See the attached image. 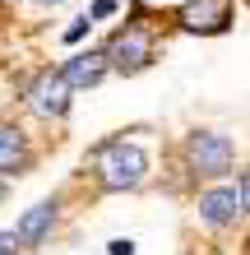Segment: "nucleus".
<instances>
[{"label": "nucleus", "mask_w": 250, "mask_h": 255, "mask_svg": "<svg viewBox=\"0 0 250 255\" xmlns=\"http://www.w3.org/2000/svg\"><path fill=\"white\" fill-rule=\"evenodd\" d=\"M237 190H241V204H246V214H250V167L237 176Z\"/></svg>", "instance_id": "14"}, {"label": "nucleus", "mask_w": 250, "mask_h": 255, "mask_svg": "<svg viewBox=\"0 0 250 255\" xmlns=\"http://www.w3.org/2000/svg\"><path fill=\"white\" fill-rule=\"evenodd\" d=\"M195 214H199L204 228H213V232L237 228V218L246 214L241 190L232 186V181H213V186H204V190H199V200H195Z\"/></svg>", "instance_id": "6"}, {"label": "nucleus", "mask_w": 250, "mask_h": 255, "mask_svg": "<svg viewBox=\"0 0 250 255\" xmlns=\"http://www.w3.org/2000/svg\"><path fill=\"white\" fill-rule=\"evenodd\" d=\"M102 51H107V65L116 74H139V70H149L158 61V37H153V28L144 19H130L107 37Z\"/></svg>", "instance_id": "3"}, {"label": "nucleus", "mask_w": 250, "mask_h": 255, "mask_svg": "<svg viewBox=\"0 0 250 255\" xmlns=\"http://www.w3.org/2000/svg\"><path fill=\"white\" fill-rule=\"evenodd\" d=\"M107 255H135V242L130 237H116V242H107Z\"/></svg>", "instance_id": "13"}, {"label": "nucleus", "mask_w": 250, "mask_h": 255, "mask_svg": "<svg viewBox=\"0 0 250 255\" xmlns=\"http://www.w3.org/2000/svg\"><path fill=\"white\" fill-rule=\"evenodd\" d=\"M56 70L65 74V84L75 88V93H83V88H97V84L111 74V65H107V51H75L70 61H61Z\"/></svg>", "instance_id": "8"}, {"label": "nucleus", "mask_w": 250, "mask_h": 255, "mask_svg": "<svg viewBox=\"0 0 250 255\" xmlns=\"http://www.w3.org/2000/svg\"><path fill=\"white\" fill-rule=\"evenodd\" d=\"M23 102H28V112H33L37 121H65V116H70V102H75V88L65 84L61 70L47 65V70H37L33 79H28Z\"/></svg>", "instance_id": "4"}, {"label": "nucleus", "mask_w": 250, "mask_h": 255, "mask_svg": "<svg viewBox=\"0 0 250 255\" xmlns=\"http://www.w3.org/2000/svg\"><path fill=\"white\" fill-rule=\"evenodd\" d=\"M5 195H9V176H0V204H5Z\"/></svg>", "instance_id": "15"}, {"label": "nucleus", "mask_w": 250, "mask_h": 255, "mask_svg": "<svg viewBox=\"0 0 250 255\" xmlns=\"http://www.w3.org/2000/svg\"><path fill=\"white\" fill-rule=\"evenodd\" d=\"M56 223H61V200L51 195V200H37L33 209H23L19 223H14V232H19L23 251H37V246H47V242H51Z\"/></svg>", "instance_id": "7"}, {"label": "nucleus", "mask_w": 250, "mask_h": 255, "mask_svg": "<svg viewBox=\"0 0 250 255\" xmlns=\"http://www.w3.org/2000/svg\"><path fill=\"white\" fill-rule=\"evenodd\" d=\"M116 9H121V0H93V5H88V19L102 23V19H111Z\"/></svg>", "instance_id": "11"}, {"label": "nucleus", "mask_w": 250, "mask_h": 255, "mask_svg": "<svg viewBox=\"0 0 250 255\" xmlns=\"http://www.w3.org/2000/svg\"><path fill=\"white\" fill-rule=\"evenodd\" d=\"M0 255H23V242H19V232H0Z\"/></svg>", "instance_id": "12"}, {"label": "nucleus", "mask_w": 250, "mask_h": 255, "mask_svg": "<svg viewBox=\"0 0 250 255\" xmlns=\"http://www.w3.org/2000/svg\"><path fill=\"white\" fill-rule=\"evenodd\" d=\"M181 153H185V172L199 176V181H223L237 167V144L218 130H190Z\"/></svg>", "instance_id": "2"}, {"label": "nucleus", "mask_w": 250, "mask_h": 255, "mask_svg": "<svg viewBox=\"0 0 250 255\" xmlns=\"http://www.w3.org/2000/svg\"><path fill=\"white\" fill-rule=\"evenodd\" d=\"M93 176L102 190L111 195H125V190H139L149 181V153L130 139H102L93 148Z\"/></svg>", "instance_id": "1"}, {"label": "nucleus", "mask_w": 250, "mask_h": 255, "mask_svg": "<svg viewBox=\"0 0 250 255\" xmlns=\"http://www.w3.org/2000/svg\"><path fill=\"white\" fill-rule=\"evenodd\" d=\"M88 33H93V19H88V14H79V19L65 28V42H70V47H79V42H83Z\"/></svg>", "instance_id": "10"}, {"label": "nucleus", "mask_w": 250, "mask_h": 255, "mask_svg": "<svg viewBox=\"0 0 250 255\" xmlns=\"http://www.w3.org/2000/svg\"><path fill=\"white\" fill-rule=\"evenodd\" d=\"M56 5H61V0H37V9H56Z\"/></svg>", "instance_id": "16"}, {"label": "nucleus", "mask_w": 250, "mask_h": 255, "mask_svg": "<svg viewBox=\"0 0 250 255\" xmlns=\"http://www.w3.org/2000/svg\"><path fill=\"white\" fill-rule=\"evenodd\" d=\"M232 19H237V0H185L176 9V28L195 37H218L227 33Z\"/></svg>", "instance_id": "5"}, {"label": "nucleus", "mask_w": 250, "mask_h": 255, "mask_svg": "<svg viewBox=\"0 0 250 255\" xmlns=\"http://www.w3.org/2000/svg\"><path fill=\"white\" fill-rule=\"evenodd\" d=\"M33 162H37V153H33V144H28V134L5 126L0 130V176H23Z\"/></svg>", "instance_id": "9"}]
</instances>
